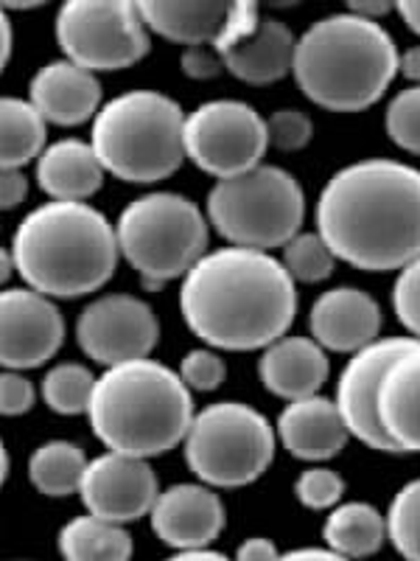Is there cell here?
Instances as JSON below:
<instances>
[{
  "instance_id": "obj_1",
  "label": "cell",
  "mask_w": 420,
  "mask_h": 561,
  "mask_svg": "<svg viewBox=\"0 0 420 561\" xmlns=\"http://www.w3.org/2000/svg\"><path fill=\"white\" fill-rule=\"evenodd\" d=\"M317 233L350 267L401 273L420 255V169L389 158L339 169L319 192Z\"/></svg>"
},
{
  "instance_id": "obj_2",
  "label": "cell",
  "mask_w": 420,
  "mask_h": 561,
  "mask_svg": "<svg viewBox=\"0 0 420 561\" xmlns=\"http://www.w3.org/2000/svg\"><path fill=\"white\" fill-rule=\"evenodd\" d=\"M179 312L210 348L264 351L292 329L298 280L264 250H208L183 278Z\"/></svg>"
},
{
  "instance_id": "obj_3",
  "label": "cell",
  "mask_w": 420,
  "mask_h": 561,
  "mask_svg": "<svg viewBox=\"0 0 420 561\" xmlns=\"http://www.w3.org/2000/svg\"><path fill=\"white\" fill-rule=\"evenodd\" d=\"M9 250L26 287L62 300L98 293L121 259L115 225L102 210L57 199L26 214Z\"/></svg>"
},
{
  "instance_id": "obj_4",
  "label": "cell",
  "mask_w": 420,
  "mask_h": 561,
  "mask_svg": "<svg viewBox=\"0 0 420 561\" xmlns=\"http://www.w3.org/2000/svg\"><path fill=\"white\" fill-rule=\"evenodd\" d=\"M194 415L191 388L179 370L152 357L104 368L88 408L93 435L109 453L143 460L177 449Z\"/></svg>"
},
{
  "instance_id": "obj_5",
  "label": "cell",
  "mask_w": 420,
  "mask_h": 561,
  "mask_svg": "<svg viewBox=\"0 0 420 561\" xmlns=\"http://www.w3.org/2000/svg\"><path fill=\"white\" fill-rule=\"evenodd\" d=\"M398 48L382 23L353 12L319 18L298 37L294 82L331 113H362L382 102L398 77Z\"/></svg>"
},
{
  "instance_id": "obj_6",
  "label": "cell",
  "mask_w": 420,
  "mask_h": 561,
  "mask_svg": "<svg viewBox=\"0 0 420 561\" xmlns=\"http://www.w3.org/2000/svg\"><path fill=\"white\" fill-rule=\"evenodd\" d=\"M185 115L160 90H127L98 110L90 144L113 178L135 185L160 183L188 160Z\"/></svg>"
},
{
  "instance_id": "obj_7",
  "label": "cell",
  "mask_w": 420,
  "mask_h": 561,
  "mask_svg": "<svg viewBox=\"0 0 420 561\" xmlns=\"http://www.w3.org/2000/svg\"><path fill=\"white\" fill-rule=\"evenodd\" d=\"M208 222L233 248L272 253L303 233L306 192L283 167L261 163L230 180H217L205 203Z\"/></svg>"
},
{
  "instance_id": "obj_8",
  "label": "cell",
  "mask_w": 420,
  "mask_h": 561,
  "mask_svg": "<svg viewBox=\"0 0 420 561\" xmlns=\"http://www.w3.org/2000/svg\"><path fill=\"white\" fill-rule=\"evenodd\" d=\"M208 214L194 199L152 192L132 199L115 222L121 259L149 289L185 278L208 253Z\"/></svg>"
},
{
  "instance_id": "obj_9",
  "label": "cell",
  "mask_w": 420,
  "mask_h": 561,
  "mask_svg": "<svg viewBox=\"0 0 420 561\" xmlns=\"http://www.w3.org/2000/svg\"><path fill=\"white\" fill-rule=\"evenodd\" d=\"M278 433L261 410L217 402L199 410L183 440L185 463L210 489H244L267 472Z\"/></svg>"
},
{
  "instance_id": "obj_10",
  "label": "cell",
  "mask_w": 420,
  "mask_h": 561,
  "mask_svg": "<svg viewBox=\"0 0 420 561\" xmlns=\"http://www.w3.org/2000/svg\"><path fill=\"white\" fill-rule=\"evenodd\" d=\"M57 43L65 59L102 73L140 62L152 32L132 0H70L57 14Z\"/></svg>"
},
{
  "instance_id": "obj_11",
  "label": "cell",
  "mask_w": 420,
  "mask_h": 561,
  "mask_svg": "<svg viewBox=\"0 0 420 561\" xmlns=\"http://www.w3.org/2000/svg\"><path fill=\"white\" fill-rule=\"evenodd\" d=\"M269 129L253 104L213 99L185 115V158L217 180L238 178L264 163Z\"/></svg>"
},
{
  "instance_id": "obj_12",
  "label": "cell",
  "mask_w": 420,
  "mask_h": 561,
  "mask_svg": "<svg viewBox=\"0 0 420 561\" xmlns=\"http://www.w3.org/2000/svg\"><path fill=\"white\" fill-rule=\"evenodd\" d=\"M77 343L104 368L147 359L160 343L158 314L138 295H98L79 314Z\"/></svg>"
},
{
  "instance_id": "obj_13",
  "label": "cell",
  "mask_w": 420,
  "mask_h": 561,
  "mask_svg": "<svg viewBox=\"0 0 420 561\" xmlns=\"http://www.w3.org/2000/svg\"><path fill=\"white\" fill-rule=\"evenodd\" d=\"M412 343H418V340H376L368 348L357 351L342 368V374H339L337 399L334 402H337L339 415H342L350 438L362 440L368 449L398 455V447H395L393 438L387 435V430L382 424V415H378V390H382L384 377H387V370L393 368L395 359L401 357Z\"/></svg>"
},
{
  "instance_id": "obj_14",
  "label": "cell",
  "mask_w": 420,
  "mask_h": 561,
  "mask_svg": "<svg viewBox=\"0 0 420 561\" xmlns=\"http://www.w3.org/2000/svg\"><path fill=\"white\" fill-rule=\"evenodd\" d=\"M79 497L93 517L127 525L152 514L160 497V483L149 460L104 453L88 463Z\"/></svg>"
},
{
  "instance_id": "obj_15",
  "label": "cell",
  "mask_w": 420,
  "mask_h": 561,
  "mask_svg": "<svg viewBox=\"0 0 420 561\" xmlns=\"http://www.w3.org/2000/svg\"><path fill=\"white\" fill-rule=\"evenodd\" d=\"M65 343V318L54 298L32 287L0 295V359L7 370L39 368Z\"/></svg>"
},
{
  "instance_id": "obj_16",
  "label": "cell",
  "mask_w": 420,
  "mask_h": 561,
  "mask_svg": "<svg viewBox=\"0 0 420 561\" xmlns=\"http://www.w3.org/2000/svg\"><path fill=\"white\" fill-rule=\"evenodd\" d=\"M224 503L205 483H174L160 491L149 523L160 542L174 550H208L224 530Z\"/></svg>"
},
{
  "instance_id": "obj_17",
  "label": "cell",
  "mask_w": 420,
  "mask_h": 561,
  "mask_svg": "<svg viewBox=\"0 0 420 561\" xmlns=\"http://www.w3.org/2000/svg\"><path fill=\"white\" fill-rule=\"evenodd\" d=\"M382 307L370 293L359 287H334L314 300L308 312L312 337L325 351L357 354L382 340Z\"/></svg>"
},
{
  "instance_id": "obj_18",
  "label": "cell",
  "mask_w": 420,
  "mask_h": 561,
  "mask_svg": "<svg viewBox=\"0 0 420 561\" xmlns=\"http://www.w3.org/2000/svg\"><path fill=\"white\" fill-rule=\"evenodd\" d=\"M28 102L39 110L48 124L57 127H79L96 122L102 104V82L96 73L84 70L70 59H54L34 73L28 84Z\"/></svg>"
},
{
  "instance_id": "obj_19",
  "label": "cell",
  "mask_w": 420,
  "mask_h": 561,
  "mask_svg": "<svg viewBox=\"0 0 420 561\" xmlns=\"http://www.w3.org/2000/svg\"><path fill=\"white\" fill-rule=\"evenodd\" d=\"M331 363L328 351L314 337L287 334L278 343L261 351L258 359V377L264 388L283 402H300L319 396L323 385L328 382Z\"/></svg>"
},
{
  "instance_id": "obj_20",
  "label": "cell",
  "mask_w": 420,
  "mask_h": 561,
  "mask_svg": "<svg viewBox=\"0 0 420 561\" xmlns=\"http://www.w3.org/2000/svg\"><path fill=\"white\" fill-rule=\"evenodd\" d=\"M275 433L292 458L306 460V463H323V460L337 458L350 440L337 402L325 399V396L289 402L278 415Z\"/></svg>"
},
{
  "instance_id": "obj_21",
  "label": "cell",
  "mask_w": 420,
  "mask_h": 561,
  "mask_svg": "<svg viewBox=\"0 0 420 561\" xmlns=\"http://www.w3.org/2000/svg\"><path fill=\"white\" fill-rule=\"evenodd\" d=\"M104 167L90 140L62 138L37 160V185L57 203H88L104 183Z\"/></svg>"
},
{
  "instance_id": "obj_22",
  "label": "cell",
  "mask_w": 420,
  "mask_h": 561,
  "mask_svg": "<svg viewBox=\"0 0 420 561\" xmlns=\"http://www.w3.org/2000/svg\"><path fill=\"white\" fill-rule=\"evenodd\" d=\"M298 37L278 18H261L258 28L222 54L224 70L247 84H272L294 70Z\"/></svg>"
},
{
  "instance_id": "obj_23",
  "label": "cell",
  "mask_w": 420,
  "mask_h": 561,
  "mask_svg": "<svg viewBox=\"0 0 420 561\" xmlns=\"http://www.w3.org/2000/svg\"><path fill=\"white\" fill-rule=\"evenodd\" d=\"M378 415L398 453L420 455V340L387 370L378 390Z\"/></svg>"
},
{
  "instance_id": "obj_24",
  "label": "cell",
  "mask_w": 420,
  "mask_h": 561,
  "mask_svg": "<svg viewBox=\"0 0 420 561\" xmlns=\"http://www.w3.org/2000/svg\"><path fill=\"white\" fill-rule=\"evenodd\" d=\"M140 14L152 34L197 48L217 45L233 3L224 0H140Z\"/></svg>"
},
{
  "instance_id": "obj_25",
  "label": "cell",
  "mask_w": 420,
  "mask_h": 561,
  "mask_svg": "<svg viewBox=\"0 0 420 561\" xmlns=\"http://www.w3.org/2000/svg\"><path fill=\"white\" fill-rule=\"evenodd\" d=\"M325 548L350 561L376 556L389 542L387 517L370 503H339L323 525Z\"/></svg>"
},
{
  "instance_id": "obj_26",
  "label": "cell",
  "mask_w": 420,
  "mask_h": 561,
  "mask_svg": "<svg viewBox=\"0 0 420 561\" xmlns=\"http://www.w3.org/2000/svg\"><path fill=\"white\" fill-rule=\"evenodd\" d=\"M45 122L28 99L7 96L0 102V167L26 169L45 152Z\"/></svg>"
},
{
  "instance_id": "obj_27",
  "label": "cell",
  "mask_w": 420,
  "mask_h": 561,
  "mask_svg": "<svg viewBox=\"0 0 420 561\" xmlns=\"http://www.w3.org/2000/svg\"><path fill=\"white\" fill-rule=\"evenodd\" d=\"M59 553L65 561H129L132 536L124 525L84 514L59 530Z\"/></svg>"
},
{
  "instance_id": "obj_28",
  "label": "cell",
  "mask_w": 420,
  "mask_h": 561,
  "mask_svg": "<svg viewBox=\"0 0 420 561\" xmlns=\"http://www.w3.org/2000/svg\"><path fill=\"white\" fill-rule=\"evenodd\" d=\"M88 463L84 449L73 440H48L28 458V480L45 497H70L82 489Z\"/></svg>"
},
{
  "instance_id": "obj_29",
  "label": "cell",
  "mask_w": 420,
  "mask_h": 561,
  "mask_svg": "<svg viewBox=\"0 0 420 561\" xmlns=\"http://www.w3.org/2000/svg\"><path fill=\"white\" fill-rule=\"evenodd\" d=\"M96 379L98 377H93V370L82 363L54 365L43 379L45 404L59 415H88Z\"/></svg>"
},
{
  "instance_id": "obj_30",
  "label": "cell",
  "mask_w": 420,
  "mask_h": 561,
  "mask_svg": "<svg viewBox=\"0 0 420 561\" xmlns=\"http://www.w3.org/2000/svg\"><path fill=\"white\" fill-rule=\"evenodd\" d=\"M387 536L401 559L420 561V478L401 485L389 503Z\"/></svg>"
},
{
  "instance_id": "obj_31",
  "label": "cell",
  "mask_w": 420,
  "mask_h": 561,
  "mask_svg": "<svg viewBox=\"0 0 420 561\" xmlns=\"http://www.w3.org/2000/svg\"><path fill=\"white\" fill-rule=\"evenodd\" d=\"M280 262H283V267L289 270V275L298 284H319V280L331 278L339 259L328 248V242L314 230V233H298L283 248V259Z\"/></svg>"
},
{
  "instance_id": "obj_32",
  "label": "cell",
  "mask_w": 420,
  "mask_h": 561,
  "mask_svg": "<svg viewBox=\"0 0 420 561\" xmlns=\"http://www.w3.org/2000/svg\"><path fill=\"white\" fill-rule=\"evenodd\" d=\"M384 127L395 147L409 154H420V84L393 96L384 113Z\"/></svg>"
},
{
  "instance_id": "obj_33",
  "label": "cell",
  "mask_w": 420,
  "mask_h": 561,
  "mask_svg": "<svg viewBox=\"0 0 420 561\" xmlns=\"http://www.w3.org/2000/svg\"><path fill=\"white\" fill-rule=\"evenodd\" d=\"M294 497L308 511H334L345 497V480L328 466H308L294 480Z\"/></svg>"
},
{
  "instance_id": "obj_34",
  "label": "cell",
  "mask_w": 420,
  "mask_h": 561,
  "mask_svg": "<svg viewBox=\"0 0 420 561\" xmlns=\"http://www.w3.org/2000/svg\"><path fill=\"white\" fill-rule=\"evenodd\" d=\"M267 129L269 147H275L278 152H300L312 144L314 122L303 110L280 107L267 118Z\"/></svg>"
},
{
  "instance_id": "obj_35",
  "label": "cell",
  "mask_w": 420,
  "mask_h": 561,
  "mask_svg": "<svg viewBox=\"0 0 420 561\" xmlns=\"http://www.w3.org/2000/svg\"><path fill=\"white\" fill-rule=\"evenodd\" d=\"M179 377L191 390L199 393H210V390L222 388L224 377H228V365L219 357L217 348H191L179 363Z\"/></svg>"
},
{
  "instance_id": "obj_36",
  "label": "cell",
  "mask_w": 420,
  "mask_h": 561,
  "mask_svg": "<svg viewBox=\"0 0 420 561\" xmlns=\"http://www.w3.org/2000/svg\"><path fill=\"white\" fill-rule=\"evenodd\" d=\"M393 309L409 337L420 340V255L398 273L393 284Z\"/></svg>"
},
{
  "instance_id": "obj_37",
  "label": "cell",
  "mask_w": 420,
  "mask_h": 561,
  "mask_svg": "<svg viewBox=\"0 0 420 561\" xmlns=\"http://www.w3.org/2000/svg\"><path fill=\"white\" fill-rule=\"evenodd\" d=\"M37 402V390L23 370H7L0 377V413L9 419L26 415Z\"/></svg>"
},
{
  "instance_id": "obj_38",
  "label": "cell",
  "mask_w": 420,
  "mask_h": 561,
  "mask_svg": "<svg viewBox=\"0 0 420 561\" xmlns=\"http://www.w3.org/2000/svg\"><path fill=\"white\" fill-rule=\"evenodd\" d=\"M179 70L188 79L205 82V79H217L222 73L224 59L213 45H197V48H185L179 54Z\"/></svg>"
},
{
  "instance_id": "obj_39",
  "label": "cell",
  "mask_w": 420,
  "mask_h": 561,
  "mask_svg": "<svg viewBox=\"0 0 420 561\" xmlns=\"http://www.w3.org/2000/svg\"><path fill=\"white\" fill-rule=\"evenodd\" d=\"M28 194V180L23 169H3L0 174V208L14 210Z\"/></svg>"
},
{
  "instance_id": "obj_40",
  "label": "cell",
  "mask_w": 420,
  "mask_h": 561,
  "mask_svg": "<svg viewBox=\"0 0 420 561\" xmlns=\"http://www.w3.org/2000/svg\"><path fill=\"white\" fill-rule=\"evenodd\" d=\"M278 556H280V550L272 539H267V536H249V539H244V542L238 545V550L233 559L236 561H278Z\"/></svg>"
},
{
  "instance_id": "obj_41",
  "label": "cell",
  "mask_w": 420,
  "mask_h": 561,
  "mask_svg": "<svg viewBox=\"0 0 420 561\" xmlns=\"http://www.w3.org/2000/svg\"><path fill=\"white\" fill-rule=\"evenodd\" d=\"M348 12L359 14L364 20H373V23H382V18L395 12V7L393 3H384V0H350Z\"/></svg>"
},
{
  "instance_id": "obj_42",
  "label": "cell",
  "mask_w": 420,
  "mask_h": 561,
  "mask_svg": "<svg viewBox=\"0 0 420 561\" xmlns=\"http://www.w3.org/2000/svg\"><path fill=\"white\" fill-rule=\"evenodd\" d=\"M278 561H350V559L334 553L331 548H298V550H289V553H280Z\"/></svg>"
},
{
  "instance_id": "obj_43",
  "label": "cell",
  "mask_w": 420,
  "mask_h": 561,
  "mask_svg": "<svg viewBox=\"0 0 420 561\" xmlns=\"http://www.w3.org/2000/svg\"><path fill=\"white\" fill-rule=\"evenodd\" d=\"M398 73L412 84H420V45H412L398 57Z\"/></svg>"
},
{
  "instance_id": "obj_44",
  "label": "cell",
  "mask_w": 420,
  "mask_h": 561,
  "mask_svg": "<svg viewBox=\"0 0 420 561\" xmlns=\"http://www.w3.org/2000/svg\"><path fill=\"white\" fill-rule=\"evenodd\" d=\"M14 48V28L12 18L7 12L0 14V65H9Z\"/></svg>"
},
{
  "instance_id": "obj_45",
  "label": "cell",
  "mask_w": 420,
  "mask_h": 561,
  "mask_svg": "<svg viewBox=\"0 0 420 561\" xmlns=\"http://www.w3.org/2000/svg\"><path fill=\"white\" fill-rule=\"evenodd\" d=\"M163 561H236V559H230V556L208 548V550H177V553L168 556V559Z\"/></svg>"
},
{
  "instance_id": "obj_46",
  "label": "cell",
  "mask_w": 420,
  "mask_h": 561,
  "mask_svg": "<svg viewBox=\"0 0 420 561\" xmlns=\"http://www.w3.org/2000/svg\"><path fill=\"white\" fill-rule=\"evenodd\" d=\"M395 12L401 14L404 23L420 37V0H401V3H395Z\"/></svg>"
},
{
  "instance_id": "obj_47",
  "label": "cell",
  "mask_w": 420,
  "mask_h": 561,
  "mask_svg": "<svg viewBox=\"0 0 420 561\" xmlns=\"http://www.w3.org/2000/svg\"><path fill=\"white\" fill-rule=\"evenodd\" d=\"M3 453H0V480H7L9 478V449L7 447H0Z\"/></svg>"
},
{
  "instance_id": "obj_48",
  "label": "cell",
  "mask_w": 420,
  "mask_h": 561,
  "mask_svg": "<svg viewBox=\"0 0 420 561\" xmlns=\"http://www.w3.org/2000/svg\"><path fill=\"white\" fill-rule=\"evenodd\" d=\"M12 561H32V559H12Z\"/></svg>"
}]
</instances>
